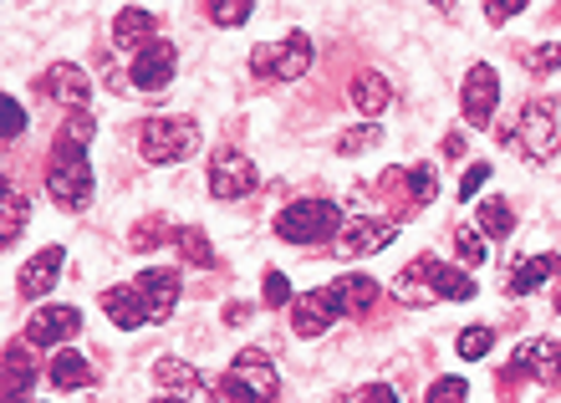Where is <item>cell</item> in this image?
Instances as JSON below:
<instances>
[{
  "mask_svg": "<svg viewBox=\"0 0 561 403\" xmlns=\"http://www.w3.org/2000/svg\"><path fill=\"white\" fill-rule=\"evenodd\" d=\"M255 15V5H245V0H220V5H209V21L215 26H245Z\"/></svg>",
  "mask_w": 561,
  "mask_h": 403,
  "instance_id": "836d02e7",
  "label": "cell"
},
{
  "mask_svg": "<svg viewBox=\"0 0 561 403\" xmlns=\"http://www.w3.org/2000/svg\"><path fill=\"white\" fill-rule=\"evenodd\" d=\"M388 103H393V88H388L383 72H357L353 77V107L363 113V118H383Z\"/></svg>",
  "mask_w": 561,
  "mask_h": 403,
  "instance_id": "ffe728a7",
  "label": "cell"
},
{
  "mask_svg": "<svg viewBox=\"0 0 561 403\" xmlns=\"http://www.w3.org/2000/svg\"><path fill=\"white\" fill-rule=\"evenodd\" d=\"M98 134V123L88 113H77L57 138V153H51V169H46V195L57 199L61 209H88L92 205V164H88V138Z\"/></svg>",
  "mask_w": 561,
  "mask_h": 403,
  "instance_id": "6da1fadb",
  "label": "cell"
},
{
  "mask_svg": "<svg viewBox=\"0 0 561 403\" xmlns=\"http://www.w3.org/2000/svg\"><path fill=\"white\" fill-rule=\"evenodd\" d=\"M516 138H520V149L531 153V164H551L561 149V113L551 103H526Z\"/></svg>",
  "mask_w": 561,
  "mask_h": 403,
  "instance_id": "8992f818",
  "label": "cell"
},
{
  "mask_svg": "<svg viewBox=\"0 0 561 403\" xmlns=\"http://www.w3.org/2000/svg\"><path fill=\"white\" fill-rule=\"evenodd\" d=\"M225 322H230V327H240V322H245V307H240V301H236V307H225Z\"/></svg>",
  "mask_w": 561,
  "mask_h": 403,
  "instance_id": "7bdbcfd3",
  "label": "cell"
},
{
  "mask_svg": "<svg viewBox=\"0 0 561 403\" xmlns=\"http://www.w3.org/2000/svg\"><path fill=\"white\" fill-rule=\"evenodd\" d=\"M342 403H399V389H393V383H368V389L347 393Z\"/></svg>",
  "mask_w": 561,
  "mask_h": 403,
  "instance_id": "74e56055",
  "label": "cell"
},
{
  "mask_svg": "<svg viewBox=\"0 0 561 403\" xmlns=\"http://www.w3.org/2000/svg\"><path fill=\"white\" fill-rule=\"evenodd\" d=\"M511 373H516V378L531 373L536 383L561 389V343H557V337H536V343L516 347V353H511Z\"/></svg>",
  "mask_w": 561,
  "mask_h": 403,
  "instance_id": "7c38bea8",
  "label": "cell"
},
{
  "mask_svg": "<svg viewBox=\"0 0 561 403\" xmlns=\"http://www.w3.org/2000/svg\"><path fill=\"white\" fill-rule=\"evenodd\" d=\"M46 378H51V389H88L92 368L82 353H67V347H61L57 358H51V368H46Z\"/></svg>",
  "mask_w": 561,
  "mask_h": 403,
  "instance_id": "cb8c5ba5",
  "label": "cell"
},
{
  "mask_svg": "<svg viewBox=\"0 0 561 403\" xmlns=\"http://www.w3.org/2000/svg\"><path fill=\"white\" fill-rule=\"evenodd\" d=\"M520 61H526V72H531V77H561V42L531 46Z\"/></svg>",
  "mask_w": 561,
  "mask_h": 403,
  "instance_id": "f546056e",
  "label": "cell"
},
{
  "mask_svg": "<svg viewBox=\"0 0 561 403\" xmlns=\"http://www.w3.org/2000/svg\"><path fill=\"white\" fill-rule=\"evenodd\" d=\"M557 312H561V297H557Z\"/></svg>",
  "mask_w": 561,
  "mask_h": 403,
  "instance_id": "f6af8a7d",
  "label": "cell"
},
{
  "mask_svg": "<svg viewBox=\"0 0 561 403\" xmlns=\"http://www.w3.org/2000/svg\"><path fill=\"white\" fill-rule=\"evenodd\" d=\"M174 67H179V51L169 42H153L148 51H138L134 61V88L138 92H163L174 82Z\"/></svg>",
  "mask_w": 561,
  "mask_h": 403,
  "instance_id": "2e32d148",
  "label": "cell"
},
{
  "mask_svg": "<svg viewBox=\"0 0 561 403\" xmlns=\"http://www.w3.org/2000/svg\"><path fill=\"white\" fill-rule=\"evenodd\" d=\"M490 347H495V332H490V327H465V332L455 337V353H459L465 362H480Z\"/></svg>",
  "mask_w": 561,
  "mask_h": 403,
  "instance_id": "f1b7e54d",
  "label": "cell"
},
{
  "mask_svg": "<svg viewBox=\"0 0 561 403\" xmlns=\"http://www.w3.org/2000/svg\"><path fill=\"white\" fill-rule=\"evenodd\" d=\"M470 399V383L465 378H439V383H428L424 403H465Z\"/></svg>",
  "mask_w": 561,
  "mask_h": 403,
  "instance_id": "e575fe53",
  "label": "cell"
},
{
  "mask_svg": "<svg viewBox=\"0 0 561 403\" xmlns=\"http://www.w3.org/2000/svg\"><path fill=\"white\" fill-rule=\"evenodd\" d=\"M138 149H144L148 164H179V159H190V153L199 149V123L179 118V113H169V118H148Z\"/></svg>",
  "mask_w": 561,
  "mask_h": 403,
  "instance_id": "5b68a950",
  "label": "cell"
},
{
  "mask_svg": "<svg viewBox=\"0 0 561 403\" xmlns=\"http://www.w3.org/2000/svg\"><path fill=\"white\" fill-rule=\"evenodd\" d=\"M561 276V255H531V261H520L516 270H511V281H505V291L511 297H531V291H541L547 281H557Z\"/></svg>",
  "mask_w": 561,
  "mask_h": 403,
  "instance_id": "d6986e66",
  "label": "cell"
},
{
  "mask_svg": "<svg viewBox=\"0 0 561 403\" xmlns=\"http://www.w3.org/2000/svg\"><path fill=\"white\" fill-rule=\"evenodd\" d=\"M61 266H67V251H61V245H46L42 255H31L26 266H21V276H15V286H21V297H26V301L46 297V291L57 286Z\"/></svg>",
  "mask_w": 561,
  "mask_h": 403,
  "instance_id": "e0dca14e",
  "label": "cell"
},
{
  "mask_svg": "<svg viewBox=\"0 0 561 403\" xmlns=\"http://www.w3.org/2000/svg\"><path fill=\"white\" fill-rule=\"evenodd\" d=\"M103 312L118 322L123 332H138L148 322L144 312V297H138V286H113V291H103Z\"/></svg>",
  "mask_w": 561,
  "mask_h": 403,
  "instance_id": "44dd1931",
  "label": "cell"
},
{
  "mask_svg": "<svg viewBox=\"0 0 561 403\" xmlns=\"http://www.w3.org/2000/svg\"><path fill=\"white\" fill-rule=\"evenodd\" d=\"M31 383H36V368H31L26 347H5V389H0V403H26Z\"/></svg>",
  "mask_w": 561,
  "mask_h": 403,
  "instance_id": "7402d4cb",
  "label": "cell"
},
{
  "mask_svg": "<svg viewBox=\"0 0 561 403\" xmlns=\"http://www.w3.org/2000/svg\"><path fill=\"white\" fill-rule=\"evenodd\" d=\"M42 88H46V97H51V103L72 107V113H82V107H88V97H92L88 72H82V67H72V61H57V67L42 77Z\"/></svg>",
  "mask_w": 561,
  "mask_h": 403,
  "instance_id": "9a60e30c",
  "label": "cell"
},
{
  "mask_svg": "<svg viewBox=\"0 0 561 403\" xmlns=\"http://www.w3.org/2000/svg\"><path fill=\"white\" fill-rule=\"evenodd\" d=\"M21 128H26V107L15 103V97H5V143H11Z\"/></svg>",
  "mask_w": 561,
  "mask_h": 403,
  "instance_id": "ab89813d",
  "label": "cell"
},
{
  "mask_svg": "<svg viewBox=\"0 0 561 403\" xmlns=\"http://www.w3.org/2000/svg\"><path fill=\"white\" fill-rule=\"evenodd\" d=\"M179 251H184V261H194V266L199 270H209L215 266V251H209V235L205 230H199V224H184V230H179Z\"/></svg>",
  "mask_w": 561,
  "mask_h": 403,
  "instance_id": "83f0119b",
  "label": "cell"
},
{
  "mask_svg": "<svg viewBox=\"0 0 561 403\" xmlns=\"http://www.w3.org/2000/svg\"><path fill=\"white\" fill-rule=\"evenodd\" d=\"M159 403H190V399H159Z\"/></svg>",
  "mask_w": 561,
  "mask_h": 403,
  "instance_id": "ee69618b",
  "label": "cell"
},
{
  "mask_svg": "<svg viewBox=\"0 0 561 403\" xmlns=\"http://www.w3.org/2000/svg\"><path fill=\"white\" fill-rule=\"evenodd\" d=\"M388 240H399V224H388V220H363V215H353V220L342 224L337 251H342V255H378Z\"/></svg>",
  "mask_w": 561,
  "mask_h": 403,
  "instance_id": "5bb4252c",
  "label": "cell"
},
{
  "mask_svg": "<svg viewBox=\"0 0 561 403\" xmlns=\"http://www.w3.org/2000/svg\"><path fill=\"white\" fill-rule=\"evenodd\" d=\"M495 103H501V77L490 61H474L470 72H465V88H459V113L470 128H485L495 118Z\"/></svg>",
  "mask_w": 561,
  "mask_h": 403,
  "instance_id": "52a82bcc",
  "label": "cell"
},
{
  "mask_svg": "<svg viewBox=\"0 0 561 403\" xmlns=\"http://www.w3.org/2000/svg\"><path fill=\"white\" fill-rule=\"evenodd\" d=\"M332 286H337L342 312H347V316L373 312V307H378V297H383V286L373 281V276H342V281H332Z\"/></svg>",
  "mask_w": 561,
  "mask_h": 403,
  "instance_id": "603a6c76",
  "label": "cell"
},
{
  "mask_svg": "<svg viewBox=\"0 0 561 403\" xmlns=\"http://www.w3.org/2000/svg\"><path fill=\"white\" fill-rule=\"evenodd\" d=\"M153 378H159L163 389H199V383H205V378H199V368H194V362H184V358H159L153 362Z\"/></svg>",
  "mask_w": 561,
  "mask_h": 403,
  "instance_id": "4316f807",
  "label": "cell"
},
{
  "mask_svg": "<svg viewBox=\"0 0 561 403\" xmlns=\"http://www.w3.org/2000/svg\"><path fill=\"white\" fill-rule=\"evenodd\" d=\"M261 297H266V307H291V281H286V276H280V270H266V276H261Z\"/></svg>",
  "mask_w": 561,
  "mask_h": 403,
  "instance_id": "d590c367",
  "label": "cell"
},
{
  "mask_svg": "<svg viewBox=\"0 0 561 403\" xmlns=\"http://www.w3.org/2000/svg\"><path fill=\"white\" fill-rule=\"evenodd\" d=\"M251 189H255V169L245 153L230 149V143L209 153V195L230 205V199H245Z\"/></svg>",
  "mask_w": 561,
  "mask_h": 403,
  "instance_id": "ba28073f",
  "label": "cell"
},
{
  "mask_svg": "<svg viewBox=\"0 0 561 403\" xmlns=\"http://www.w3.org/2000/svg\"><path fill=\"white\" fill-rule=\"evenodd\" d=\"M373 143H383V128H378V123H363V128H347V134L337 138V153L342 159H353V153L373 149Z\"/></svg>",
  "mask_w": 561,
  "mask_h": 403,
  "instance_id": "4dcf8cb0",
  "label": "cell"
},
{
  "mask_svg": "<svg viewBox=\"0 0 561 403\" xmlns=\"http://www.w3.org/2000/svg\"><path fill=\"white\" fill-rule=\"evenodd\" d=\"M21 230H26V199H21V189L5 184V195H0V245H15Z\"/></svg>",
  "mask_w": 561,
  "mask_h": 403,
  "instance_id": "d4e9b609",
  "label": "cell"
},
{
  "mask_svg": "<svg viewBox=\"0 0 561 403\" xmlns=\"http://www.w3.org/2000/svg\"><path fill=\"white\" fill-rule=\"evenodd\" d=\"M409 195H414V205H428V199L439 195V174H434V164L409 169Z\"/></svg>",
  "mask_w": 561,
  "mask_h": 403,
  "instance_id": "d6a6232c",
  "label": "cell"
},
{
  "mask_svg": "<svg viewBox=\"0 0 561 403\" xmlns=\"http://www.w3.org/2000/svg\"><path fill=\"white\" fill-rule=\"evenodd\" d=\"M230 378H236L245 393H255L261 403H276V393H280L276 362H271L261 347H245V353H236V358H230Z\"/></svg>",
  "mask_w": 561,
  "mask_h": 403,
  "instance_id": "8fae6325",
  "label": "cell"
},
{
  "mask_svg": "<svg viewBox=\"0 0 561 403\" xmlns=\"http://www.w3.org/2000/svg\"><path fill=\"white\" fill-rule=\"evenodd\" d=\"M347 215L337 199H291L276 215V240L286 245H317V240H337Z\"/></svg>",
  "mask_w": 561,
  "mask_h": 403,
  "instance_id": "3957f363",
  "label": "cell"
},
{
  "mask_svg": "<svg viewBox=\"0 0 561 403\" xmlns=\"http://www.w3.org/2000/svg\"><path fill=\"white\" fill-rule=\"evenodd\" d=\"M209 403H261V399H255V393H245L236 378L225 373L220 383H209Z\"/></svg>",
  "mask_w": 561,
  "mask_h": 403,
  "instance_id": "8d00e7d4",
  "label": "cell"
},
{
  "mask_svg": "<svg viewBox=\"0 0 561 403\" xmlns=\"http://www.w3.org/2000/svg\"><path fill=\"white\" fill-rule=\"evenodd\" d=\"M393 297L409 301V307H424V301H470L474 281H470V270L444 266L434 255H419V261L403 266L399 281H393Z\"/></svg>",
  "mask_w": 561,
  "mask_h": 403,
  "instance_id": "7a4b0ae2",
  "label": "cell"
},
{
  "mask_svg": "<svg viewBox=\"0 0 561 403\" xmlns=\"http://www.w3.org/2000/svg\"><path fill=\"white\" fill-rule=\"evenodd\" d=\"M159 235H163V220H144L134 230V240H128V245H134V251H153V245H163Z\"/></svg>",
  "mask_w": 561,
  "mask_h": 403,
  "instance_id": "f35d334b",
  "label": "cell"
},
{
  "mask_svg": "<svg viewBox=\"0 0 561 403\" xmlns=\"http://www.w3.org/2000/svg\"><path fill=\"white\" fill-rule=\"evenodd\" d=\"M311 67V36L307 31H286L280 42L255 46L251 51V72L266 82H301Z\"/></svg>",
  "mask_w": 561,
  "mask_h": 403,
  "instance_id": "277c9868",
  "label": "cell"
},
{
  "mask_svg": "<svg viewBox=\"0 0 561 403\" xmlns=\"http://www.w3.org/2000/svg\"><path fill=\"white\" fill-rule=\"evenodd\" d=\"M77 332H82V312H77V307H42V312L31 316L26 343L31 347H61V343H72Z\"/></svg>",
  "mask_w": 561,
  "mask_h": 403,
  "instance_id": "4fadbf2b",
  "label": "cell"
},
{
  "mask_svg": "<svg viewBox=\"0 0 561 403\" xmlns=\"http://www.w3.org/2000/svg\"><path fill=\"white\" fill-rule=\"evenodd\" d=\"M342 297L337 286H322V291H307V297L291 301V332L296 337H322L332 322H342Z\"/></svg>",
  "mask_w": 561,
  "mask_h": 403,
  "instance_id": "9c48e42d",
  "label": "cell"
},
{
  "mask_svg": "<svg viewBox=\"0 0 561 403\" xmlns=\"http://www.w3.org/2000/svg\"><path fill=\"white\" fill-rule=\"evenodd\" d=\"M153 31H159V15L144 11V5H123V11L113 15V42H118L123 51H148V46H153Z\"/></svg>",
  "mask_w": 561,
  "mask_h": 403,
  "instance_id": "ac0fdd59",
  "label": "cell"
},
{
  "mask_svg": "<svg viewBox=\"0 0 561 403\" xmlns=\"http://www.w3.org/2000/svg\"><path fill=\"white\" fill-rule=\"evenodd\" d=\"M455 251H459V261H465V266H485V235H480V230H470V224H459L455 230Z\"/></svg>",
  "mask_w": 561,
  "mask_h": 403,
  "instance_id": "1f68e13d",
  "label": "cell"
},
{
  "mask_svg": "<svg viewBox=\"0 0 561 403\" xmlns=\"http://www.w3.org/2000/svg\"><path fill=\"white\" fill-rule=\"evenodd\" d=\"M511 230H516V209H511V199H480V235L505 240Z\"/></svg>",
  "mask_w": 561,
  "mask_h": 403,
  "instance_id": "484cf974",
  "label": "cell"
},
{
  "mask_svg": "<svg viewBox=\"0 0 561 403\" xmlns=\"http://www.w3.org/2000/svg\"><path fill=\"white\" fill-rule=\"evenodd\" d=\"M516 11H520V0H516V5H485V21H495V26H501V21H511Z\"/></svg>",
  "mask_w": 561,
  "mask_h": 403,
  "instance_id": "b9f144b4",
  "label": "cell"
},
{
  "mask_svg": "<svg viewBox=\"0 0 561 403\" xmlns=\"http://www.w3.org/2000/svg\"><path fill=\"white\" fill-rule=\"evenodd\" d=\"M134 286H138V297H144L148 327L169 322V316H174V307H179V297H184V281H179V270H163V266L144 270V276H138Z\"/></svg>",
  "mask_w": 561,
  "mask_h": 403,
  "instance_id": "30bf717a",
  "label": "cell"
},
{
  "mask_svg": "<svg viewBox=\"0 0 561 403\" xmlns=\"http://www.w3.org/2000/svg\"><path fill=\"white\" fill-rule=\"evenodd\" d=\"M485 180H490V164H474L470 174H465V184H459V195H465V199H474V189H480V184H485Z\"/></svg>",
  "mask_w": 561,
  "mask_h": 403,
  "instance_id": "60d3db41",
  "label": "cell"
}]
</instances>
